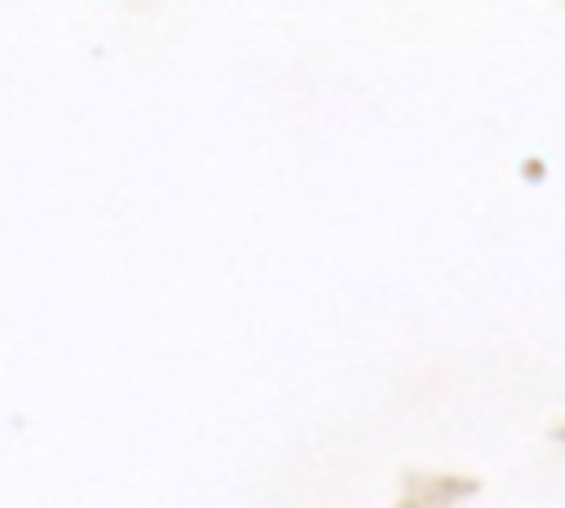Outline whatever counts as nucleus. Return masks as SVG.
I'll use <instances>...</instances> for the list:
<instances>
[]
</instances>
